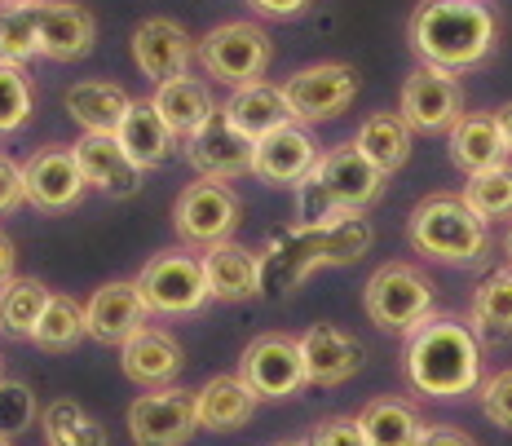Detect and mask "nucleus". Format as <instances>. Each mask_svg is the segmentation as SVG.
<instances>
[{
  "label": "nucleus",
  "mask_w": 512,
  "mask_h": 446,
  "mask_svg": "<svg viewBox=\"0 0 512 446\" xmlns=\"http://www.w3.org/2000/svg\"><path fill=\"white\" fill-rule=\"evenodd\" d=\"M376 230L362 212H340V217L323 221V226H301L292 221L287 230L270 235V243L261 248V270H265V292L261 296H292L314 270L327 265H354L371 252Z\"/></svg>",
  "instance_id": "nucleus-1"
},
{
  "label": "nucleus",
  "mask_w": 512,
  "mask_h": 446,
  "mask_svg": "<svg viewBox=\"0 0 512 446\" xmlns=\"http://www.w3.org/2000/svg\"><path fill=\"white\" fill-rule=\"evenodd\" d=\"M407 40L424 67L464 76L490 62L499 45V18L486 0H420L411 9Z\"/></svg>",
  "instance_id": "nucleus-2"
},
{
  "label": "nucleus",
  "mask_w": 512,
  "mask_h": 446,
  "mask_svg": "<svg viewBox=\"0 0 512 446\" xmlns=\"http://www.w3.org/2000/svg\"><path fill=\"white\" fill-rule=\"evenodd\" d=\"M407 380L415 394L424 398H464L482 389V341L468 327V318L433 314L407 336V354H402Z\"/></svg>",
  "instance_id": "nucleus-3"
},
{
  "label": "nucleus",
  "mask_w": 512,
  "mask_h": 446,
  "mask_svg": "<svg viewBox=\"0 0 512 446\" xmlns=\"http://www.w3.org/2000/svg\"><path fill=\"white\" fill-rule=\"evenodd\" d=\"M407 243L424 261L473 270L490 257V221H482L464 204V195H424L407 217Z\"/></svg>",
  "instance_id": "nucleus-4"
},
{
  "label": "nucleus",
  "mask_w": 512,
  "mask_h": 446,
  "mask_svg": "<svg viewBox=\"0 0 512 446\" xmlns=\"http://www.w3.org/2000/svg\"><path fill=\"white\" fill-rule=\"evenodd\" d=\"M362 310L389 336H411L420 323L437 314L433 279L411 261H384L362 288Z\"/></svg>",
  "instance_id": "nucleus-5"
},
{
  "label": "nucleus",
  "mask_w": 512,
  "mask_h": 446,
  "mask_svg": "<svg viewBox=\"0 0 512 446\" xmlns=\"http://www.w3.org/2000/svg\"><path fill=\"white\" fill-rule=\"evenodd\" d=\"M195 62L204 67L208 80L226 84V89H243V84L265 80L274 62V40L252 18H234V23H217L199 40Z\"/></svg>",
  "instance_id": "nucleus-6"
},
{
  "label": "nucleus",
  "mask_w": 512,
  "mask_h": 446,
  "mask_svg": "<svg viewBox=\"0 0 512 446\" xmlns=\"http://www.w3.org/2000/svg\"><path fill=\"white\" fill-rule=\"evenodd\" d=\"M137 288H142L151 314H164V318L199 314L212 301L208 274H204V257L181 252V248L155 252V257L137 270Z\"/></svg>",
  "instance_id": "nucleus-7"
},
{
  "label": "nucleus",
  "mask_w": 512,
  "mask_h": 446,
  "mask_svg": "<svg viewBox=\"0 0 512 446\" xmlns=\"http://www.w3.org/2000/svg\"><path fill=\"white\" fill-rule=\"evenodd\" d=\"M243 221V199L230 190V182L199 177L177 195L173 204V230L186 248H212V243L234 239Z\"/></svg>",
  "instance_id": "nucleus-8"
},
{
  "label": "nucleus",
  "mask_w": 512,
  "mask_h": 446,
  "mask_svg": "<svg viewBox=\"0 0 512 446\" xmlns=\"http://www.w3.org/2000/svg\"><path fill=\"white\" fill-rule=\"evenodd\" d=\"M239 376L261 402H283L296 398L309 385L305 376V354H301V336H283V332H261L248 349L239 354Z\"/></svg>",
  "instance_id": "nucleus-9"
},
{
  "label": "nucleus",
  "mask_w": 512,
  "mask_h": 446,
  "mask_svg": "<svg viewBox=\"0 0 512 446\" xmlns=\"http://www.w3.org/2000/svg\"><path fill=\"white\" fill-rule=\"evenodd\" d=\"M358 84V67H349V62H314V67H301L296 76H287L283 93L296 124H323L354 106Z\"/></svg>",
  "instance_id": "nucleus-10"
},
{
  "label": "nucleus",
  "mask_w": 512,
  "mask_h": 446,
  "mask_svg": "<svg viewBox=\"0 0 512 446\" xmlns=\"http://www.w3.org/2000/svg\"><path fill=\"white\" fill-rule=\"evenodd\" d=\"M398 111H402V120H407L415 133H424V137L451 133L455 120L464 115V84L455 80V71L424 67L420 62V67L402 80Z\"/></svg>",
  "instance_id": "nucleus-11"
},
{
  "label": "nucleus",
  "mask_w": 512,
  "mask_h": 446,
  "mask_svg": "<svg viewBox=\"0 0 512 446\" xmlns=\"http://www.w3.org/2000/svg\"><path fill=\"white\" fill-rule=\"evenodd\" d=\"M199 429V407L190 389L164 385L146 389L142 398L128 407V438L133 446H186Z\"/></svg>",
  "instance_id": "nucleus-12"
},
{
  "label": "nucleus",
  "mask_w": 512,
  "mask_h": 446,
  "mask_svg": "<svg viewBox=\"0 0 512 446\" xmlns=\"http://www.w3.org/2000/svg\"><path fill=\"white\" fill-rule=\"evenodd\" d=\"M309 182L323 190V195L332 199L340 212H367L371 204H380V199H384V186H389V177H384L354 142H345V146H332V151H323L318 168L309 173Z\"/></svg>",
  "instance_id": "nucleus-13"
},
{
  "label": "nucleus",
  "mask_w": 512,
  "mask_h": 446,
  "mask_svg": "<svg viewBox=\"0 0 512 446\" xmlns=\"http://www.w3.org/2000/svg\"><path fill=\"white\" fill-rule=\"evenodd\" d=\"M23 186L27 204L45 217H62L84 199V168L76 159V146H40L36 155L23 159Z\"/></svg>",
  "instance_id": "nucleus-14"
},
{
  "label": "nucleus",
  "mask_w": 512,
  "mask_h": 446,
  "mask_svg": "<svg viewBox=\"0 0 512 446\" xmlns=\"http://www.w3.org/2000/svg\"><path fill=\"white\" fill-rule=\"evenodd\" d=\"M181 151H186V164L195 168L199 177H212V182H234V177L252 173L256 142L248 133L234 129L226 111H217L204 129L190 133L186 142H181Z\"/></svg>",
  "instance_id": "nucleus-15"
},
{
  "label": "nucleus",
  "mask_w": 512,
  "mask_h": 446,
  "mask_svg": "<svg viewBox=\"0 0 512 446\" xmlns=\"http://www.w3.org/2000/svg\"><path fill=\"white\" fill-rule=\"evenodd\" d=\"M318 151L314 133H309V124H283V129L265 133L261 142H256V155H252V177H261L265 186H279V190H296L305 182L309 173L318 168Z\"/></svg>",
  "instance_id": "nucleus-16"
},
{
  "label": "nucleus",
  "mask_w": 512,
  "mask_h": 446,
  "mask_svg": "<svg viewBox=\"0 0 512 446\" xmlns=\"http://www.w3.org/2000/svg\"><path fill=\"white\" fill-rule=\"evenodd\" d=\"M84 314H89V341H98L106 349L133 341L142 327H151V305H146L137 279L102 283V288L84 301Z\"/></svg>",
  "instance_id": "nucleus-17"
},
{
  "label": "nucleus",
  "mask_w": 512,
  "mask_h": 446,
  "mask_svg": "<svg viewBox=\"0 0 512 446\" xmlns=\"http://www.w3.org/2000/svg\"><path fill=\"white\" fill-rule=\"evenodd\" d=\"M195 53L199 45L173 18H146V23L133 27V62L151 84H168V80L186 76Z\"/></svg>",
  "instance_id": "nucleus-18"
},
{
  "label": "nucleus",
  "mask_w": 512,
  "mask_h": 446,
  "mask_svg": "<svg viewBox=\"0 0 512 446\" xmlns=\"http://www.w3.org/2000/svg\"><path fill=\"white\" fill-rule=\"evenodd\" d=\"M76 159L89 190H98L106 199H133L142 190L146 168L124 151V142L115 133H84L76 142Z\"/></svg>",
  "instance_id": "nucleus-19"
},
{
  "label": "nucleus",
  "mask_w": 512,
  "mask_h": 446,
  "mask_svg": "<svg viewBox=\"0 0 512 446\" xmlns=\"http://www.w3.org/2000/svg\"><path fill=\"white\" fill-rule=\"evenodd\" d=\"M301 354H305V376H309L314 389L345 385V380H354L362 371V363H367V349L332 323L309 327V332L301 336Z\"/></svg>",
  "instance_id": "nucleus-20"
},
{
  "label": "nucleus",
  "mask_w": 512,
  "mask_h": 446,
  "mask_svg": "<svg viewBox=\"0 0 512 446\" xmlns=\"http://www.w3.org/2000/svg\"><path fill=\"white\" fill-rule=\"evenodd\" d=\"M120 367L137 389H164V385H177L181 367H186V354H181L173 332H164V327H142L133 341L120 345Z\"/></svg>",
  "instance_id": "nucleus-21"
},
{
  "label": "nucleus",
  "mask_w": 512,
  "mask_h": 446,
  "mask_svg": "<svg viewBox=\"0 0 512 446\" xmlns=\"http://www.w3.org/2000/svg\"><path fill=\"white\" fill-rule=\"evenodd\" d=\"M204 274H208V292L212 301H252V296L265 292V270H261V252L243 248V243H212L204 248Z\"/></svg>",
  "instance_id": "nucleus-22"
},
{
  "label": "nucleus",
  "mask_w": 512,
  "mask_h": 446,
  "mask_svg": "<svg viewBox=\"0 0 512 446\" xmlns=\"http://www.w3.org/2000/svg\"><path fill=\"white\" fill-rule=\"evenodd\" d=\"M40 53L53 62H76L98 40V18L76 0H36Z\"/></svg>",
  "instance_id": "nucleus-23"
},
{
  "label": "nucleus",
  "mask_w": 512,
  "mask_h": 446,
  "mask_svg": "<svg viewBox=\"0 0 512 446\" xmlns=\"http://www.w3.org/2000/svg\"><path fill=\"white\" fill-rule=\"evenodd\" d=\"M195 407H199V429H208V433H239V429H248V424H252L261 398H256L252 389L243 385L239 371H234V376H212L208 385L195 394Z\"/></svg>",
  "instance_id": "nucleus-24"
},
{
  "label": "nucleus",
  "mask_w": 512,
  "mask_h": 446,
  "mask_svg": "<svg viewBox=\"0 0 512 446\" xmlns=\"http://www.w3.org/2000/svg\"><path fill=\"white\" fill-rule=\"evenodd\" d=\"M446 151H451V164L460 168L464 177L482 173V168L504 164V137H499V120L486 111H464L455 120V129L446 133Z\"/></svg>",
  "instance_id": "nucleus-25"
},
{
  "label": "nucleus",
  "mask_w": 512,
  "mask_h": 446,
  "mask_svg": "<svg viewBox=\"0 0 512 446\" xmlns=\"http://www.w3.org/2000/svg\"><path fill=\"white\" fill-rule=\"evenodd\" d=\"M221 111H226L234 129L248 133L252 142H261L265 133L283 129V124H292V106H287L283 84H270V80H256V84L234 89Z\"/></svg>",
  "instance_id": "nucleus-26"
},
{
  "label": "nucleus",
  "mask_w": 512,
  "mask_h": 446,
  "mask_svg": "<svg viewBox=\"0 0 512 446\" xmlns=\"http://www.w3.org/2000/svg\"><path fill=\"white\" fill-rule=\"evenodd\" d=\"M124 142V151L137 159L142 168H164L168 159L177 155V142L181 137L168 129V120L155 111L151 98H133V106H128L120 133H115Z\"/></svg>",
  "instance_id": "nucleus-27"
},
{
  "label": "nucleus",
  "mask_w": 512,
  "mask_h": 446,
  "mask_svg": "<svg viewBox=\"0 0 512 446\" xmlns=\"http://www.w3.org/2000/svg\"><path fill=\"white\" fill-rule=\"evenodd\" d=\"M62 102H67V115L84 133H120L128 106H133L128 89L115 80H80L71 84Z\"/></svg>",
  "instance_id": "nucleus-28"
},
{
  "label": "nucleus",
  "mask_w": 512,
  "mask_h": 446,
  "mask_svg": "<svg viewBox=\"0 0 512 446\" xmlns=\"http://www.w3.org/2000/svg\"><path fill=\"white\" fill-rule=\"evenodd\" d=\"M155 111L168 120V129H173L181 142H186L190 133H199L212 115L221 111L217 98H212L208 80H195V76H177L168 84H155Z\"/></svg>",
  "instance_id": "nucleus-29"
},
{
  "label": "nucleus",
  "mask_w": 512,
  "mask_h": 446,
  "mask_svg": "<svg viewBox=\"0 0 512 446\" xmlns=\"http://www.w3.org/2000/svg\"><path fill=\"white\" fill-rule=\"evenodd\" d=\"M468 327L482 345L512 341V265H499L477 283L473 301H468Z\"/></svg>",
  "instance_id": "nucleus-30"
},
{
  "label": "nucleus",
  "mask_w": 512,
  "mask_h": 446,
  "mask_svg": "<svg viewBox=\"0 0 512 446\" xmlns=\"http://www.w3.org/2000/svg\"><path fill=\"white\" fill-rule=\"evenodd\" d=\"M358 424H362V433H367V446H420L424 429H429L420 407L398 394L371 398L367 407L358 411Z\"/></svg>",
  "instance_id": "nucleus-31"
},
{
  "label": "nucleus",
  "mask_w": 512,
  "mask_h": 446,
  "mask_svg": "<svg viewBox=\"0 0 512 446\" xmlns=\"http://www.w3.org/2000/svg\"><path fill=\"white\" fill-rule=\"evenodd\" d=\"M354 146L371 164L380 168L384 177H393L402 164L411 159V146H415V129L402 120V111H376L358 124L354 133Z\"/></svg>",
  "instance_id": "nucleus-32"
},
{
  "label": "nucleus",
  "mask_w": 512,
  "mask_h": 446,
  "mask_svg": "<svg viewBox=\"0 0 512 446\" xmlns=\"http://www.w3.org/2000/svg\"><path fill=\"white\" fill-rule=\"evenodd\" d=\"M49 296L53 292L40 279L14 274V279L0 288V336H5V341H31V332H36Z\"/></svg>",
  "instance_id": "nucleus-33"
},
{
  "label": "nucleus",
  "mask_w": 512,
  "mask_h": 446,
  "mask_svg": "<svg viewBox=\"0 0 512 446\" xmlns=\"http://www.w3.org/2000/svg\"><path fill=\"white\" fill-rule=\"evenodd\" d=\"M84 336H89V314H84V305L67 292H53L45 314H40V323H36V332H31V345L45 349V354H67Z\"/></svg>",
  "instance_id": "nucleus-34"
},
{
  "label": "nucleus",
  "mask_w": 512,
  "mask_h": 446,
  "mask_svg": "<svg viewBox=\"0 0 512 446\" xmlns=\"http://www.w3.org/2000/svg\"><path fill=\"white\" fill-rule=\"evenodd\" d=\"M40 433L49 446H106V429L71 398H58L40 411Z\"/></svg>",
  "instance_id": "nucleus-35"
},
{
  "label": "nucleus",
  "mask_w": 512,
  "mask_h": 446,
  "mask_svg": "<svg viewBox=\"0 0 512 446\" xmlns=\"http://www.w3.org/2000/svg\"><path fill=\"white\" fill-rule=\"evenodd\" d=\"M464 204L482 221H512V159L495 168H482L464 182Z\"/></svg>",
  "instance_id": "nucleus-36"
},
{
  "label": "nucleus",
  "mask_w": 512,
  "mask_h": 446,
  "mask_svg": "<svg viewBox=\"0 0 512 446\" xmlns=\"http://www.w3.org/2000/svg\"><path fill=\"white\" fill-rule=\"evenodd\" d=\"M31 58H45V53H40L36 0H31V5L0 9V62H18V67H27Z\"/></svg>",
  "instance_id": "nucleus-37"
},
{
  "label": "nucleus",
  "mask_w": 512,
  "mask_h": 446,
  "mask_svg": "<svg viewBox=\"0 0 512 446\" xmlns=\"http://www.w3.org/2000/svg\"><path fill=\"white\" fill-rule=\"evenodd\" d=\"M31 106H36V89H31L27 67L0 62V137L23 129L31 120Z\"/></svg>",
  "instance_id": "nucleus-38"
},
{
  "label": "nucleus",
  "mask_w": 512,
  "mask_h": 446,
  "mask_svg": "<svg viewBox=\"0 0 512 446\" xmlns=\"http://www.w3.org/2000/svg\"><path fill=\"white\" fill-rule=\"evenodd\" d=\"M40 402L36 394L23 385V380L0 376V438H18V433L36 429L40 424Z\"/></svg>",
  "instance_id": "nucleus-39"
},
{
  "label": "nucleus",
  "mask_w": 512,
  "mask_h": 446,
  "mask_svg": "<svg viewBox=\"0 0 512 446\" xmlns=\"http://www.w3.org/2000/svg\"><path fill=\"white\" fill-rule=\"evenodd\" d=\"M477 402H482V416L495 424V429H508L512 433V367L495 371V376H486L482 389H477Z\"/></svg>",
  "instance_id": "nucleus-40"
},
{
  "label": "nucleus",
  "mask_w": 512,
  "mask_h": 446,
  "mask_svg": "<svg viewBox=\"0 0 512 446\" xmlns=\"http://www.w3.org/2000/svg\"><path fill=\"white\" fill-rule=\"evenodd\" d=\"M301 446H367V433H362L358 416H332V420H318L305 433Z\"/></svg>",
  "instance_id": "nucleus-41"
},
{
  "label": "nucleus",
  "mask_w": 512,
  "mask_h": 446,
  "mask_svg": "<svg viewBox=\"0 0 512 446\" xmlns=\"http://www.w3.org/2000/svg\"><path fill=\"white\" fill-rule=\"evenodd\" d=\"M27 204V186H23V164L14 155L0 151V217L18 212Z\"/></svg>",
  "instance_id": "nucleus-42"
},
{
  "label": "nucleus",
  "mask_w": 512,
  "mask_h": 446,
  "mask_svg": "<svg viewBox=\"0 0 512 446\" xmlns=\"http://www.w3.org/2000/svg\"><path fill=\"white\" fill-rule=\"evenodd\" d=\"M252 14L261 18H274V23H292V18H301L314 0H248Z\"/></svg>",
  "instance_id": "nucleus-43"
},
{
  "label": "nucleus",
  "mask_w": 512,
  "mask_h": 446,
  "mask_svg": "<svg viewBox=\"0 0 512 446\" xmlns=\"http://www.w3.org/2000/svg\"><path fill=\"white\" fill-rule=\"evenodd\" d=\"M420 446H477V442H473V433L455 429V424H429Z\"/></svg>",
  "instance_id": "nucleus-44"
},
{
  "label": "nucleus",
  "mask_w": 512,
  "mask_h": 446,
  "mask_svg": "<svg viewBox=\"0 0 512 446\" xmlns=\"http://www.w3.org/2000/svg\"><path fill=\"white\" fill-rule=\"evenodd\" d=\"M14 261H18V252H14V239L0 230V288H5L9 279H14Z\"/></svg>",
  "instance_id": "nucleus-45"
},
{
  "label": "nucleus",
  "mask_w": 512,
  "mask_h": 446,
  "mask_svg": "<svg viewBox=\"0 0 512 446\" xmlns=\"http://www.w3.org/2000/svg\"><path fill=\"white\" fill-rule=\"evenodd\" d=\"M495 120H499V137H504V151H508V159H512V102L499 106Z\"/></svg>",
  "instance_id": "nucleus-46"
},
{
  "label": "nucleus",
  "mask_w": 512,
  "mask_h": 446,
  "mask_svg": "<svg viewBox=\"0 0 512 446\" xmlns=\"http://www.w3.org/2000/svg\"><path fill=\"white\" fill-rule=\"evenodd\" d=\"M504 257H508V265H512V221H508V235H504Z\"/></svg>",
  "instance_id": "nucleus-47"
},
{
  "label": "nucleus",
  "mask_w": 512,
  "mask_h": 446,
  "mask_svg": "<svg viewBox=\"0 0 512 446\" xmlns=\"http://www.w3.org/2000/svg\"><path fill=\"white\" fill-rule=\"evenodd\" d=\"M14 5H31V0H0V9H14Z\"/></svg>",
  "instance_id": "nucleus-48"
},
{
  "label": "nucleus",
  "mask_w": 512,
  "mask_h": 446,
  "mask_svg": "<svg viewBox=\"0 0 512 446\" xmlns=\"http://www.w3.org/2000/svg\"><path fill=\"white\" fill-rule=\"evenodd\" d=\"M0 446H14V438H0Z\"/></svg>",
  "instance_id": "nucleus-49"
},
{
  "label": "nucleus",
  "mask_w": 512,
  "mask_h": 446,
  "mask_svg": "<svg viewBox=\"0 0 512 446\" xmlns=\"http://www.w3.org/2000/svg\"><path fill=\"white\" fill-rule=\"evenodd\" d=\"M283 446H292V442H283Z\"/></svg>",
  "instance_id": "nucleus-50"
},
{
  "label": "nucleus",
  "mask_w": 512,
  "mask_h": 446,
  "mask_svg": "<svg viewBox=\"0 0 512 446\" xmlns=\"http://www.w3.org/2000/svg\"><path fill=\"white\" fill-rule=\"evenodd\" d=\"M0 376H5V371H0Z\"/></svg>",
  "instance_id": "nucleus-51"
}]
</instances>
